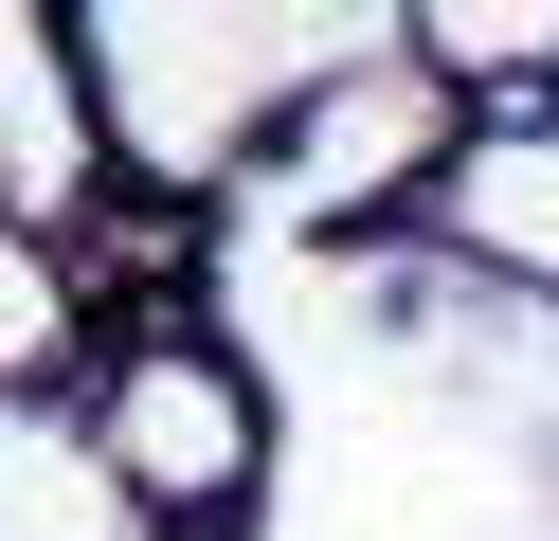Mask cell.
Segmentation results:
<instances>
[{"label": "cell", "mask_w": 559, "mask_h": 541, "mask_svg": "<svg viewBox=\"0 0 559 541\" xmlns=\"http://www.w3.org/2000/svg\"><path fill=\"white\" fill-rule=\"evenodd\" d=\"M361 55H397V19H91V36H73L91 144H109L145 199H217V180H253Z\"/></svg>", "instance_id": "cell-1"}, {"label": "cell", "mask_w": 559, "mask_h": 541, "mask_svg": "<svg viewBox=\"0 0 559 541\" xmlns=\"http://www.w3.org/2000/svg\"><path fill=\"white\" fill-rule=\"evenodd\" d=\"M73 415H91V451H109V487H127V524H145V541L235 524V505H253V469H271V397H253V361L199 343L181 307L109 325V361H91Z\"/></svg>", "instance_id": "cell-2"}, {"label": "cell", "mask_w": 559, "mask_h": 541, "mask_svg": "<svg viewBox=\"0 0 559 541\" xmlns=\"http://www.w3.org/2000/svg\"><path fill=\"white\" fill-rule=\"evenodd\" d=\"M415 252L469 271V289L559 307V108H469V144H451L433 199H415Z\"/></svg>", "instance_id": "cell-3"}, {"label": "cell", "mask_w": 559, "mask_h": 541, "mask_svg": "<svg viewBox=\"0 0 559 541\" xmlns=\"http://www.w3.org/2000/svg\"><path fill=\"white\" fill-rule=\"evenodd\" d=\"M0 541H145L109 451H91V415L37 397V379H0Z\"/></svg>", "instance_id": "cell-4"}]
</instances>
